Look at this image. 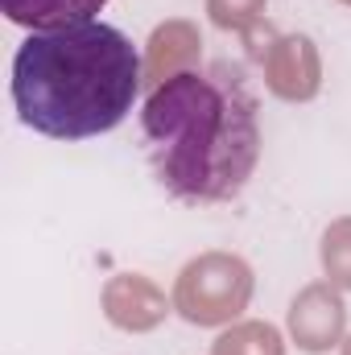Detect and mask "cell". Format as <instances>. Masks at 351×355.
<instances>
[{
  "label": "cell",
  "instance_id": "1",
  "mask_svg": "<svg viewBox=\"0 0 351 355\" xmlns=\"http://www.w3.org/2000/svg\"><path fill=\"white\" fill-rule=\"evenodd\" d=\"M141 137L157 182L186 202L236 198L261 157L257 99L228 67L162 79L141 107Z\"/></svg>",
  "mask_w": 351,
  "mask_h": 355
},
{
  "label": "cell",
  "instance_id": "2",
  "mask_svg": "<svg viewBox=\"0 0 351 355\" xmlns=\"http://www.w3.org/2000/svg\"><path fill=\"white\" fill-rule=\"evenodd\" d=\"M141 95V54L108 21L29 33L12 58V103L21 124L54 141L112 132Z\"/></svg>",
  "mask_w": 351,
  "mask_h": 355
},
{
  "label": "cell",
  "instance_id": "3",
  "mask_svg": "<svg viewBox=\"0 0 351 355\" xmlns=\"http://www.w3.org/2000/svg\"><path fill=\"white\" fill-rule=\"evenodd\" d=\"M108 0H0L4 17L12 25H25L29 33L42 29H67V25H83L103 12Z\"/></svg>",
  "mask_w": 351,
  "mask_h": 355
}]
</instances>
